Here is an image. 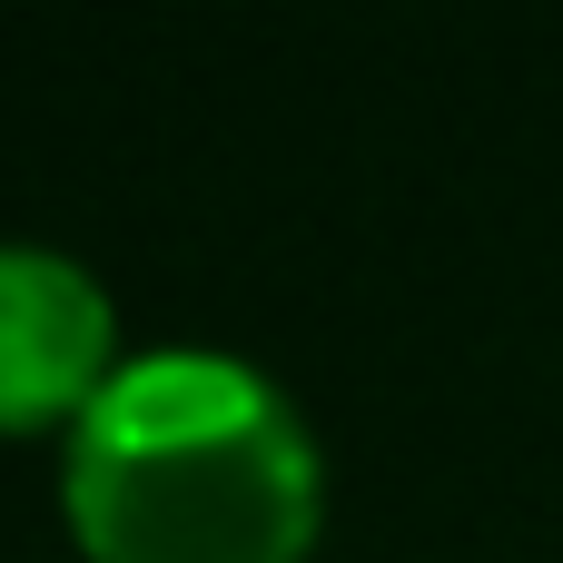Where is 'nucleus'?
Returning a JSON list of instances; mask_svg holds the SVG:
<instances>
[{
    "label": "nucleus",
    "instance_id": "obj_2",
    "mask_svg": "<svg viewBox=\"0 0 563 563\" xmlns=\"http://www.w3.org/2000/svg\"><path fill=\"white\" fill-rule=\"evenodd\" d=\"M109 376V287L30 238H0V426L79 416Z\"/></svg>",
    "mask_w": 563,
    "mask_h": 563
},
{
    "label": "nucleus",
    "instance_id": "obj_1",
    "mask_svg": "<svg viewBox=\"0 0 563 563\" xmlns=\"http://www.w3.org/2000/svg\"><path fill=\"white\" fill-rule=\"evenodd\" d=\"M69 525L99 563H297L317 435L247 356L148 346L69 416Z\"/></svg>",
    "mask_w": 563,
    "mask_h": 563
}]
</instances>
